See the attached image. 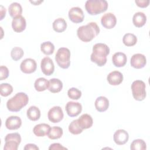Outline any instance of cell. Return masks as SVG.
I'll use <instances>...</instances> for the list:
<instances>
[{
  "instance_id": "8d00e7d4",
  "label": "cell",
  "mask_w": 150,
  "mask_h": 150,
  "mask_svg": "<svg viewBox=\"0 0 150 150\" xmlns=\"http://www.w3.org/2000/svg\"><path fill=\"white\" fill-rule=\"evenodd\" d=\"M0 72H1L0 80H4L8 78L9 76V70L6 66H1Z\"/></svg>"
},
{
  "instance_id": "2e32d148",
  "label": "cell",
  "mask_w": 150,
  "mask_h": 150,
  "mask_svg": "<svg viewBox=\"0 0 150 150\" xmlns=\"http://www.w3.org/2000/svg\"><path fill=\"white\" fill-rule=\"evenodd\" d=\"M107 80L110 84L112 86H118L122 82L123 75L119 71H112L108 74Z\"/></svg>"
},
{
  "instance_id": "83f0119b",
  "label": "cell",
  "mask_w": 150,
  "mask_h": 150,
  "mask_svg": "<svg viewBox=\"0 0 150 150\" xmlns=\"http://www.w3.org/2000/svg\"><path fill=\"white\" fill-rule=\"evenodd\" d=\"M63 134V129L61 127L54 126L50 128L47 134V137L51 139H57L61 138Z\"/></svg>"
},
{
  "instance_id": "44dd1931",
  "label": "cell",
  "mask_w": 150,
  "mask_h": 150,
  "mask_svg": "<svg viewBox=\"0 0 150 150\" xmlns=\"http://www.w3.org/2000/svg\"><path fill=\"white\" fill-rule=\"evenodd\" d=\"M94 105L98 111L104 112L106 111L109 107V101L105 97L100 96L96 98Z\"/></svg>"
},
{
  "instance_id": "e0dca14e",
  "label": "cell",
  "mask_w": 150,
  "mask_h": 150,
  "mask_svg": "<svg viewBox=\"0 0 150 150\" xmlns=\"http://www.w3.org/2000/svg\"><path fill=\"white\" fill-rule=\"evenodd\" d=\"M22 125V120L18 116H10L6 120L5 127L9 130H15L19 128Z\"/></svg>"
},
{
  "instance_id": "f35d334b",
  "label": "cell",
  "mask_w": 150,
  "mask_h": 150,
  "mask_svg": "<svg viewBox=\"0 0 150 150\" xmlns=\"http://www.w3.org/2000/svg\"><path fill=\"white\" fill-rule=\"evenodd\" d=\"M135 4L141 8H145L149 5V1L148 0H135Z\"/></svg>"
},
{
  "instance_id": "e575fe53",
  "label": "cell",
  "mask_w": 150,
  "mask_h": 150,
  "mask_svg": "<svg viewBox=\"0 0 150 150\" xmlns=\"http://www.w3.org/2000/svg\"><path fill=\"white\" fill-rule=\"evenodd\" d=\"M14 142L19 145L21 142V135L18 132L10 133L6 135L5 138V142Z\"/></svg>"
},
{
  "instance_id": "603a6c76",
  "label": "cell",
  "mask_w": 150,
  "mask_h": 150,
  "mask_svg": "<svg viewBox=\"0 0 150 150\" xmlns=\"http://www.w3.org/2000/svg\"><path fill=\"white\" fill-rule=\"evenodd\" d=\"M49 85L48 90L53 93H57L60 92L63 88V83L62 81L58 79L53 78L51 79L49 81Z\"/></svg>"
},
{
  "instance_id": "7402d4cb",
  "label": "cell",
  "mask_w": 150,
  "mask_h": 150,
  "mask_svg": "<svg viewBox=\"0 0 150 150\" xmlns=\"http://www.w3.org/2000/svg\"><path fill=\"white\" fill-rule=\"evenodd\" d=\"M146 22V16L142 12L135 13L132 18V22L135 26L141 28L143 26Z\"/></svg>"
},
{
  "instance_id": "8fae6325",
  "label": "cell",
  "mask_w": 150,
  "mask_h": 150,
  "mask_svg": "<svg viewBox=\"0 0 150 150\" xmlns=\"http://www.w3.org/2000/svg\"><path fill=\"white\" fill-rule=\"evenodd\" d=\"M40 67L42 73L46 76L52 75L54 70V65L53 60L49 57L42 59L40 63Z\"/></svg>"
},
{
  "instance_id": "f546056e",
  "label": "cell",
  "mask_w": 150,
  "mask_h": 150,
  "mask_svg": "<svg viewBox=\"0 0 150 150\" xmlns=\"http://www.w3.org/2000/svg\"><path fill=\"white\" fill-rule=\"evenodd\" d=\"M40 50L45 54L50 55L54 52V46L49 41L45 42L40 45Z\"/></svg>"
},
{
  "instance_id": "d4e9b609",
  "label": "cell",
  "mask_w": 150,
  "mask_h": 150,
  "mask_svg": "<svg viewBox=\"0 0 150 150\" xmlns=\"http://www.w3.org/2000/svg\"><path fill=\"white\" fill-rule=\"evenodd\" d=\"M26 115L30 120L36 121L40 117V111L36 106H30L27 110Z\"/></svg>"
},
{
  "instance_id": "b9f144b4",
  "label": "cell",
  "mask_w": 150,
  "mask_h": 150,
  "mask_svg": "<svg viewBox=\"0 0 150 150\" xmlns=\"http://www.w3.org/2000/svg\"><path fill=\"white\" fill-rule=\"evenodd\" d=\"M31 3H32L33 4H34V5H38L39 4H40L41 2H43V1H30Z\"/></svg>"
},
{
  "instance_id": "9a60e30c",
  "label": "cell",
  "mask_w": 150,
  "mask_h": 150,
  "mask_svg": "<svg viewBox=\"0 0 150 150\" xmlns=\"http://www.w3.org/2000/svg\"><path fill=\"white\" fill-rule=\"evenodd\" d=\"M128 133L124 129H118L114 134L113 139L115 143L117 145H122L126 144L128 142Z\"/></svg>"
},
{
  "instance_id": "9c48e42d",
  "label": "cell",
  "mask_w": 150,
  "mask_h": 150,
  "mask_svg": "<svg viewBox=\"0 0 150 150\" xmlns=\"http://www.w3.org/2000/svg\"><path fill=\"white\" fill-rule=\"evenodd\" d=\"M69 19L76 23H81L84 18V14L83 10L77 6L71 8L68 13Z\"/></svg>"
},
{
  "instance_id": "ab89813d",
  "label": "cell",
  "mask_w": 150,
  "mask_h": 150,
  "mask_svg": "<svg viewBox=\"0 0 150 150\" xmlns=\"http://www.w3.org/2000/svg\"><path fill=\"white\" fill-rule=\"evenodd\" d=\"M24 150H39V148L33 144H28L24 147Z\"/></svg>"
},
{
  "instance_id": "ac0fdd59",
  "label": "cell",
  "mask_w": 150,
  "mask_h": 150,
  "mask_svg": "<svg viewBox=\"0 0 150 150\" xmlns=\"http://www.w3.org/2000/svg\"><path fill=\"white\" fill-rule=\"evenodd\" d=\"M113 64L117 67H123L125 65L127 62V56L122 52H116L112 57Z\"/></svg>"
},
{
  "instance_id": "836d02e7",
  "label": "cell",
  "mask_w": 150,
  "mask_h": 150,
  "mask_svg": "<svg viewBox=\"0 0 150 150\" xmlns=\"http://www.w3.org/2000/svg\"><path fill=\"white\" fill-rule=\"evenodd\" d=\"M23 54L24 52L23 49L19 47H13L11 52V57L15 61H17L21 59L23 57Z\"/></svg>"
},
{
  "instance_id": "277c9868",
  "label": "cell",
  "mask_w": 150,
  "mask_h": 150,
  "mask_svg": "<svg viewBox=\"0 0 150 150\" xmlns=\"http://www.w3.org/2000/svg\"><path fill=\"white\" fill-rule=\"evenodd\" d=\"M108 6V2L105 0H87L85 3V9L91 15H96L105 12Z\"/></svg>"
},
{
  "instance_id": "5b68a950",
  "label": "cell",
  "mask_w": 150,
  "mask_h": 150,
  "mask_svg": "<svg viewBox=\"0 0 150 150\" xmlns=\"http://www.w3.org/2000/svg\"><path fill=\"white\" fill-rule=\"evenodd\" d=\"M55 60L58 66L64 69L69 67L70 65V52L68 48H59L55 55Z\"/></svg>"
},
{
  "instance_id": "d6a6232c",
  "label": "cell",
  "mask_w": 150,
  "mask_h": 150,
  "mask_svg": "<svg viewBox=\"0 0 150 150\" xmlns=\"http://www.w3.org/2000/svg\"><path fill=\"white\" fill-rule=\"evenodd\" d=\"M13 91L12 86L8 83H2L0 85V94L3 97L9 96Z\"/></svg>"
},
{
  "instance_id": "d6986e66",
  "label": "cell",
  "mask_w": 150,
  "mask_h": 150,
  "mask_svg": "<svg viewBox=\"0 0 150 150\" xmlns=\"http://www.w3.org/2000/svg\"><path fill=\"white\" fill-rule=\"evenodd\" d=\"M77 121L79 125L83 129L90 128L93 124V120L91 116L88 114H84L81 115L77 119Z\"/></svg>"
},
{
  "instance_id": "4fadbf2b",
  "label": "cell",
  "mask_w": 150,
  "mask_h": 150,
  "mask_svg": "<svg viewBox=\"0 0 150 150\" xmlns=\"http://www.w3.org/2000/svg\"><path fill=\"white\" fill-rule=\"evenodd\" d=\"M26 26L25 18L22 15L15 17L12 22V27L13 30L18 33L23 32Z\"/></svg>"
},
{
  "instance_id": "6da1fadb",
  "label": "cell",
  "mask_w": 150,
  "mask_h": 150,
  "mask_svg": "<svg viewBox=\"0 0 150 150\" xmlns=\"http://www.w3.org/2000/svg\"><path fill=\"white\" fill-rule=\"evenodd\" d=\"M109 53L110 48L106 44L96 43L93 47V53L90 56L91 61L100 67L103 66L107 63V56Z\"/></svg>"
},
{
  "instance_id": "7c38bea8",
  "label": "cell",
  "mask_w": 150,
  "mask_h": 150,
  "mask_svg": "<svg viewBox=\"0 0 150 150\" xmlns=\"http://www.w3.org/2000/svg\"><path fill=\"white\" fill-rule=\"evenodd\" d=\"M101 23L103 27L110 29L116 25L117 18L112 13H106L101 17Z\"/></svg>"
},
{
  "instance_id": "484cf974",
  "label": "cell",
  "mask_w": 150,
  "mask_h": 150,
  "mask_svg": "<svg viewBox=\"0 0 150 150\" xmlns=\"http://www.w3.org/2000/svg\"><path fill=\"white\" fill-rule=\"evenodd\" d=\"M9 13L12 18L21 15L22 13V8L20 4L18 2L12 3L8 8Z\"/></svg>"
},
{
  "instance_id": "1f68e13d",
  "label": "cell",
  "mask_w": 150,
  "mask_h": 150,
  "mask_svg": "<svg viewBox=\"0 0 150 150\" xmlns=\"http://www.w3.org/2000/svg\"><path fill=\"white\" fill-rule=\"evenodd\" d=\"M83 129L79 125L77 119L73 120L69 125V131L74 135H78L82 132Z\"/></svg>"
},
{
  "instance_id": "52a82bcc",
  "label": "cell",
  "mask_w": 150,
  "mask_h": 150,
  "mask_svg": "<svg viewBox=\"0 0 150 150\" xmlns=\"http://www.w3.org/2000/svg\"><path fill=\"white\" fill-rule=\"evenodd\" d=\"M64 114L60 106H54L51 108L47 113V117L50 121L53 123H57L63 118Z\"/></svg>"
},
{
  "instance_id": "4316f807",
  "label": "cell",
  "mask_w": 150,
  "mask_h": 150,
  "mask_svg": "<svg viewBox=\"0 0 150 150\" xmlns=\"http://www.w3.org/2000/svg\"><path fill=\"white\" fill-rule=\"evenodd\" d=\"M49 81L45 78L40 77L36 80L34 83V87L36 91H43L48 89Z\"/></svg>"
},
{
  "instance_id": "5bb4252c",
  "label": "cell",
  "mask_w": 150,
  "mask_h": 150,
  "mask_svg": "<svg viewBox=\"0 0 150 150\" xmlns=\"http://www.w3.org/2000/svg\"><path fill=\"white\" fill-rule=\"evenodd\" d=\"M130 63L132 67L135 69L143 68L146 63L145 56L141 53L134 54L131 58Z\"/></svg>"
},
{
  "instance_id": "74e56055",
  "label": "cell",
  "mask_w": 150,
  "mask_h": 150,
  "mask_svg": "<svg viewBox=\"0 0 150 150\" xmlns=\"http://www.w3.org/2000/svg\"><path fill=\"white\" fill-rule=\"evenodd\" d=\"M49 150H63V149H67L66 147H64L59 143H54L50 145L49 147Z\"/></svg>"
},
{
  "instance_id": "4dcf8cb0",
  "label": "cell",
  "mask_w": 150,
  "mask_h": 150,
  "mask_svg": "<svg viewBox=\"0 0 150 150\" xmlns=\"http://www.w3.org/2000/svg\"><path fill=\"white\" fill-rule=\"evenodd\" d=\"M130 149L131 150H145L146 149V145L143 139H137L131 142Z\"/></svg>"
},
{
  "instance_id": "f1b7e54d",
  "label": "cell",
  "mask_w": 150,
  "mask_h": 150,
  "mask_svg": "<svg viewBox=\"0 0 150 150\" xmlns=\"http://www.w3.org/2000/svg\"><path fill=\"white\" fill-rule=\"evenodd\" d=\"M122 42L127 46H132L137 43V38L133 33H126L123 36Z\"/></svg>"
},
{
  "instance_id": "d590c367",
  "label": "cell",
  "mask_w": 150,
  "mask_h": 150,
  "mask_svg": "<svg viewBox=\"0 0 150 150\" xmlns=\"http://www.w3.org/2000/svg\"><path fill=\"white\" fill-rule=\"evenodd\" d=\"M69 97L73 100H78L81 96V91L75 87H72L69 89L67 91Z\"/></svg>"
},
{
  "instance_id": "60d3db41",
  "label": "cell",
  "mask_w": 150,
  "mask_h": 150,
  "mask_svg": "<svg viewBox=\"0 0 150 150\" xmlns=\"http://www.w3.org/2000/svg\"><path fill=\"white\" fill-rule=\"evenodd\" d=\"M6 14V9L4 8V7L2 5H1V20H2L4 17L5 16Z\"/></svg>"
},
{
  "instance_id": "7a4b0ae2",
  "label": "cell",
  "mask_w": 150,
  "mask_h": 150,
  "mask_svg": "<svg viewBox=\"0 0 150 150\" xmlns=\"http://www.w3.org/2000/svg\"><path fill=\"white\" fill-rule=\"evenodd\" d=\"M100 33V28L96 22H90L80 26L77 30L78 38L84 42H88L96 38Z\"/></svg>"
},
{
  "instance_id": "ffe728a7",
  "label": "cell",
  "mask_w": 150,
  "mask_h": 150,
  "mask_svg": "<svg viewBox=\"0 0 150 150\" xmlns=\"http://www.w3.org/2000/svg\"><path fill=\"white\" fill-rule=\"evenodd\" d=\"M50 129V127L49 124L42 123L36 125L33 129V132L37 137H44L45 135H47Z\"/></svg>"
},
{
  "instance_id": "30bf717a",
  "label": "cell",
  "mask_w": 150,
  "mask_h": 150,
  "mask_svg": "<svg viewBox=\"0 0 150 150\" xmlns=\"http://www.w3.org/2000/svg\"><path fill=\"white\" fill-rule=\"evenodd\" d=\"M37 68L36 61L31 58H27L23 60L20 65L21 70L26 74H30L35 71Z\"/></svg>"
},
{
  "instance_id": "8992f818",
  "label": "cell",
  "mask_w": 150,
  "mask_h": 150,
  "mask_svg": "<svg viewBox=\"0 0 150 150\" xmlns=\"http://www.w3.org/2000/svg\"><path fill=\"white\" fill-rule=\"evenodd\" d=\"M146 86L142 80H135L131 84V90L133 97L137 101H142L146 97Z\"/></svg>"
},
{
  "instance_id": "3957f363",
  "label": "cell",
  "mask_w": 150,
  "mask_h": 150,
  "mask_svg": "<svg viewBox=\"0 0 150 150\" xmlns=\"http://www.w3.org/2000/svg\"><path fill=\"white\" fill-rule=\"evenodd\" d=\"M29 101L28 96L23 92L16 93L13 97L8 100L6 107L12 112H18L26 106Z\"/></svg>"
},
{
  "instance_id": "ba28073f",
  "label": "cell",
  "mask_w": 150,
  "mask_h": 150,
  "mask_svg": "<svg viewBox=\"0 0 150 150\" xmlns=\"http://www.w3.org/2000/svg\"><path fill=\"white\" fill-rule=\"evenodd\" d=\"M65 109L69 117H74L81 113L82 111V105L79 102L69 101L66 105Z\"/></svg>"
},
{
  "instance_id": "cb8c5ba5",
  "label": "cell",
  "mask_w": 150,
  "mask_h": 150,
  "mask_svg": "<svg viewBox=\"0 0 150 150\" xmlns=\"http://www.w3.org/2000/svg\"><path fill=\"white\" fill-rule=\"evenodd\" d=\"M53 30L58 33L64 32L67 28V23L66 21L62 18H59L53 22Z\"/></svg>"
}]
</instances>
